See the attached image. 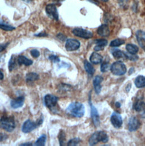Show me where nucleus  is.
Masks as SVG:
<instances>
[{
    "label": "nucleus",
    "instance_id": "nucleus-31",
    "mask_svg": "<svg viewBox=\"0 0 145 146\" xmlns=\"http://www.w3.org/2000/svg\"><path fill=\"white\" fill-rule=\"evenodd\" d=\"M110 67L111 66L109 65V64L108 62H103L102 65H101V67H100V70L103 73H106L109 70H110Z\"/></svg>",
    "mask_w": 145,
    "mask_h": 146
},
{
    "label": "nucleus",
    "instance_id": "nucleus-19",
    "mask_svg": "<svg viewBox=\"0 0 145 146\" xmlns=\"http://www.w3.org/2000/svg\"><path fill=\"white\" fill-rule=\"evenodd\" d=\"M90 60L91 62L94 64H99L102 62L103 60V57L99 53L94 52L91 55L90 57Z\"/></svg>",
    "mask_w": 145,
    "mask_h": 146
},
{
    "label": "nucleus",
    "instance_id": "nucleus-40",
    "mask_svg": "<svg viewBox=\"0 0 145 146\" xmlns=\"http://www.w3.org/2000/svg\"><path fill=\"white\" fill-rule=\"evenodd\" d=\"M3 77H4L3 74L0 70V80H2L3 79Z\"/></svg>",
    "mask_w": 145,
    "mask_h": 146
},
{
    "label": "nucleus",
    "instance_id": "nucleus-22",
    "mask_svg": "<svg viewBox=\"0 0 145 146\" xmlns=\"http://www.w3.org/2000/svg\"><path fill=\"white\" fill-rule=\"evenodd\" d=\"M136 86L138 88H143L145 87V77L143 75L138 76L134 82Z\"/></svg>",
    "mask_w": 145,
    "mask_h": 146
},
{
    "label": "nucleus",
    "instance_id": "nucleus-34",
    "mask_svg": "<svg viewBox=\"0 0 145 146\" xmlns=\"http://www.w3.org/2000/svg\"><path fill=\"white\" fill-rule=\"evenodd\" d=\"M30 53H31V56L34 58H38L40 56V52L37 49H32L30 51Z\"/></svg>",
    "mask_w": 145,
    "mask_h": 146
},
{
    "label": "nucleus",
    "instance_id": "nucleus-15",
    "mask_svg": "<svg viewBox=\"0 0 145 146\" xmlns=\"http://www.w3.org/2000/svg\"><path fill=\"white\" fill-rule=\"evenodd\" d=\"M136 37L140 46L145 51V33L142 30H138L136 33Z\"/></svg>",
    "mask_w": 145,
    "mask_h": 146
},
{
    "label": "nucleus",
    "instance_id": "nucleus-12",
    "mask_svg": "<svg viewBox=\"0 0 145 146\" xmlns=\"http://www.w3.org/2000/svg\"><path fill=\"white\" fill-rule=\"evenodd\" d=\"M141 126V122L138 118L135 117H131L128 123V129L130 131H134L137 130Z\"/></svg>",
    "mask_w": 145,
    "mask_h": 146
},
{
    "label": "nucleus",
    "instance_id": "nucleus-4",
    "mask_svg": "<svg viewBox=\"0 0 145 146\" xmlns=\"http://www.w3.org/2000/svg\"><path fill=\"white\" fill-rule=\"evenodd\" d=\"M43 122V115L36 122H33L30 119L26 121L22 127V130L25 133H29L34 130L38 126L41 125Z\"/></svg>",
    "mask_w": 145,
    "mask_h": 146
},
{
    "label": "nucleus",
    "instance_id": "nucleus-32",
    "mask_svg": "<svg viewBox=\"0 0 145 146\" xmlns=\"http://www.w3.org/2000/svg\"><path fill=\"white\" fill-rule=\"evenodd\" d=\"M80 142V139L78 138H75L72 139L70 140L67 145L68 146H76L78 144H79Z\"/></svg>",
    "mask_w": 145,
    "mask_h": 146
},
{
    "label": "nucleus",
    "instance_id": "nucleus-38",
    "mask_svg": "<svg viewBox=\"0 0 145 146\" xmlns=\"http://www.w3.org/2000/svg\"><path fill=\"white\" fill-rule=\"evenodd\" d=\"M35 36L37 37H45L48 36V34L45 32H41L37 34H35Z\"/></svg>",
    "mask_w": 145,
    "mask_h": 146
},
{
    "label": "nucleus",
    "instance_id": "nucleus-1",
    "mask_svg": "<svg viewBox=\"0 0 145 146\" xmlns=\"http://www.w3.org/2000/svg\"><path fill=\"white\" fill-rule=\"evenodd\" d=\"M66 111L69 115L78 118L83 117L85 112L84 106L79 102H73L70 104Z\"/></svg>",
    "mask_w": 145,
    "mask_h": 146
},
{
    "label": "nucleus",
    "instance_id": "nucleus-7",
    "mask_svg": "<svg viewBox=\"0 0 145 146\" xmlns=\"http://www.w3.org/2000/svg\"><path fill=\"white\" fill-rule=\"evenodd\" d=\"M72 33L76 36L85 39H89L93 36V34L91 31L81 28L74 29L72 30Z\"/></svg>",
    "mask_w": 145,
    "mask_h": 146
},
{
    "label": "nucleus",
    "instance_id": "nucleus-41",
    "mask_svg": "<svg viewBox=\"0 0 145 146\" xmlns=\"http://www.w3.org/2000/svg\"><path fill=\"white\" fill-rule=\"evenodd\" d=\"M115 106H116V107L117 108H120V107H121V104H120V103H118V102L116 103Z\"/></svg>",
    "mask_w": 145,
    "mask_h": 146
},
{
    "label": "nucleus",
    "instance_id": "nucleus-10",
    "mask_svg": "<svg viewBox=\"0 0 145 146\" xmlns=\"http://www.w3.org/2000/svg\"><path fill=\"white\" fill-rule=\"evenodd\" d=\"M110 121L112 125L115 128H120L122 125V119L121 115L117 113V112H113L111 117H110Z\"/></svg>",
    "mask_w": 145,
    "mask_h": 146
},
{
    "label": "nucleus",
    "instance_id": "nucleus-17",
    "mask_svg": "<svg viewBox=\"0 0 145 146\" xmlns=\"http://www.w3.org/2000/svg\"><path fill=\"white\" fill-rule=\"evenodd\" d=\"M97 33L100 36H108L109 35V33H110L108 26L106 25V24H103V25H101L98 29Z\"/></svg>",
    "mask_w": 145,
    "mask_h": 146
},
{
    "label": "nucleus",
    "instance_id": "nucleus-23",
    "mask_svg": "<svg viewBox=\"0 0 145 146\" xmlns=\"http://www.w3.org/2000/svg\"><path fill=\"white\" fill-rule=\"evenodd\" d=\"M126 49L131 54H136L139 50L138 47L137 45L132 44H127L126 45Z\"/></svg>",
    "mask_w": 145,
    "mask_h": 146
},
{
    "label": "nucleus",
    "instance_id": "nucleus-29",
    "mask_svg": "<svg viewBox=\"0 0 145 146\" xmlns=\"http://www.w3.org/2000/svg\"><path fill=\"white\" fill-rule=\"evenodd\" d=\"M125 43V41L120 39V38H117L114 40H112L110 43V46L112 47H116L119 46Z\"/></svg>",
    "mask_w": 145,
    "mask_h": 146
},
{
    "label": "nucleus",
    "instance_id": "nucleus-5",
    "mask_svg": "<svg viewBox=\"0 0 145 146\" xmlns=\"http://www.w3.org/2000/svg\"><path fill=\"white\" fill-rule=\"evenodd\" d=\"M110 70L113 74L120 76L126 73V68L122 62L117 61L111 65Z\"/></svg>",
    "mask_w": 145,
    "mask_h": 146
},
{
    "label": "nucleus",
    "instance_id": "nucleus-43",
    "mask_svg": "<svg viewBox=\"0 0 145 146\" xmlns=\"http://www.w3.org/2000/svg\"><path fill=\"white\" fill-rule=\"evenodd\" d=\"M90 1H92V2H94V3H95V4H97V5L98 4V3L96 2V1H95V0H90Z\"/></svg>",
    "mask_w": 145,
    "mask_h": 146
},
{
    "label": "nucleus",
    "instance_id": "nucleus-25",
    "mask_svg": "<svg viewBox=\"0 0 145 146\" xmlns=\"http://www.w3.org/2000/svg\"><path fill=\"white\" fill-rule=\"evenodd\" d=\"M17 59L16 58V56L15 55H12V56L10 58V60L9 62V65L8 68L9 72H12L13 70H14L17 67Z\"/></svg>",
    "mask_w": 145,
    "mask_h": 146
},
{
    "label": "nucleus",
    "instance_id": "nucleus-26",
    "mask_svg": "<svg viewBox=\"0 0 145 146\" xmlns=\"http://www.w3.org/2000/svg\"><path fill=\"white\" fill-rule=\"evenodd\" d=\"M0 29L6 31H11L15 29V27L9 25L3 21H0Z\"/></svg>",
    "mask_w": 145,
    "mask_h": 146
},
{
    "label": "nucleus",
    "instance_id": "nucleus-9",
    "mask_svg": "<svg viewBox=\"0 0 145 146\" xmlns=\"http://www.w3.org/2000/svg\"><path fill=\"white\" fill-rule=\"evenodd\" d=\"M80 42L73 38L68 39L65 44V48L68 51H74L78 49L80 47Z\"/></svg>",
    "mask_w": 145,
    "mask_h": 146
},
{
    "label": "nucleus",
    "instance_id": "nucleus-28",
    "mask_svg": "<svg viewBox=\"0 0 145 146\" xmlns=\"http://www.w3.org/2000/svg\"><path fill=\"white\" fill-rule=\"evenodd\" d=\"M46 139H47L46 135H42L36 141V142H35V146H45V142H46Z\"/></svg>",
    "mask_w": 145,
    "mask_h": 146
},
{
    "label": "nucleus",
    "instance_id": "nucleus-20",
    "mask_svg": "<svg viewBox=\"0 0 145 146\" xmlns=\"http://www.w3.org/2000/svg\"><path fill=\"white\" fill-rule=\"evenodd\" d=\"M112 54H113V56L114 57V58H116L117 60L122 59L123 60H126L128 59V55L120 50L116 49V50H114Z\"/></svg>",
    "mask_w": 145,
    "mask_h": 146
},
{
    "label": "nucleus",
    "instance_id": "nucleus-30",
    "mask_svg": "<svg viewBox=\"0 0 145 146\" xmlns=\"http://www.w3.org/2000/svg\"><path fill=\"white\" fill-rule=\"evenodd\" d=\"M145 107V103L143 102L138 101L135 104H134V110L137 111H141L142 110H144Z\"/></svg>",
    "mask_w": 145,
    "mask_h": 146
},
{
    "label": "nucleus",
    "instance_id": "nucleus-37",
    "mask_svg": "<svg viewBox=\"0 0 145 146\" xmlns=\"http://www.w3.org/2000/svg\"><path fill=\"white\" fill-rule=\"evenodd\" d=\"M57 37L58 38H59L61 41H64L67 38V37L65 36L64 35H63V34H61V33L57 35Z\"/></svg>",
    "mask_w": 145,
    "mask_h": 146
},
{
    "label": "nucleus",
    "instance_id": "nucleus-2",
    "mask_svg": "<svg viewBox=\"0 0 145 146\" xmlns=\"http://www.w3.org/2000/svg\"><path fill=\"white\" fill-rule=\"evenodd\" d=\"M15 127L14 118L12 116H3L0 119V128L8 132L13 131Z\"/></svg>",
    "mask_w": 145,
    "mask_h": 146
},
{
    "label": "nucleus",
    "instance_id": "nucleus-35",
    "mask_svg": "<svg viewBox=\"0 0 145 146\" xmlns=\"http://www.w3.org/2000/svg\"><path fill=\"white\" fill-rule=\"evenodd\" d=\"M9 44V42L0 44V52L3 51V50L7 47V46H8Z\"/></svg>",
    "mask_w": 145,
    "mask_h": 146
},
{
    "label": "nucleus",
    "instance_id": "nucleus-13",
    "mask_svg": "<svg viewBox=\"0 0 145 146\" xmlns=\"http://www.w3.org/2000/svg\"><path fill=\"white\" fill-rule=\"evenodd\" d=\"M103 80V77L101 76H96L93 80V84L95 89V91L96 94H99L101 92L102 86L101 83Z\"/></svg>",
    "mask_w": 145,
    "mask_h": 146
},
{
    "label": "nucleus",
    "instance_id": "nucleus-33",
    "mask_svg": "<svg viewBox=\"0 0 145 146\" xmlns=\"http://www.w3.org/2000/svg\"><path fill=\"white\" fill-rule=\"evenodd\" d=\"M49 60L52 61V62H55V63H58L60 61V60L59 58V57L56 55H54V54H52L51 56H49L48 57Z\"/></svg>",
    "mask_w": 145,
    "mask_h": 146
},
{
    "label": "nucleus",
    "instance_id": "nucleus-44",
    "mask_svg": "<svg viewBox=\"0 0 145 146\" xmlns=\"http://www.w3.org/2000/svg\"><path fill=\"white\" fill-rule=\"evenodd\" d=\"M101 1H102L103 2H107L108 0H101Z\"/></svg>",
    "mask_w": 145,
    "mask_h": 146
},
{
    "label": "nucleus",
    "instance_id": "nucleus-16",
    "mask_svg": "<svg viewBox=\"0 0 145 146\" xmlns=\"http://www.w3.org/2000/svg\"><path fill=\"white\" fill-rule=\"evenodd\" d=\"M95 43L96 45L94 47V50L95 51L103 50L106 46L108 44L107 40L105 39H98L95 40Z\"/></svg>",
    "mask_w": 145,
    "mask_h": 146
},
{
    "label": "nucleus",
    "instance_id": "nucleus-18",
    "mask_svg": "<svg viewBox=\"0 0 145 146\" xmlns=\"http://www.w3.org/2000/svg\"><path fill=\"white\" fill-rule=\"evenodd\" d=\"M17 61H18V64L19 65H23L26 66H31L33 64V61L32 60L29 59L28 58H27L24 56H19L17 58Z\"/></svg>",
    "mask_w": 145,
    "mask_h": 146
},
{
    "label": "nucleus",
    "instance_id": "nucleus-6",
    "mask_svg": "<svg viewBox=\"0 0 145 146\" xmlns=\"http://www.w3.org/2000/svg\"><path fill=\"white\" fill-rule=\"evenodd\" d=\"M59 98L53 95H47L44 97V102L45 106L51 110L54 111L56 109Z\"/></svg>",
    "mask_w": 145,
    "mask_h": 146
},
{
    "label": "nucleus",
    "instance_id": "nucleus-27",
    "mask_svg": "<svg viewBox=\"0 0 145 146\" xmlns=\"http://www.w3.org/2000/svg\"><path fill=\"white\" fill-rule=\"evenodd\" d=\"M59 143L60 146H64L66 141V134L63 130H60L58 135Z\"/></svg>",
    "mask_w": 145,
    "mask_h": 146
},
{
    "label": "nucleus",
    "instance_id": "nucleus-36",
    "mask_svg": "<svg viewBox=\"0 0 145 146\" xmlns=\"http://www.w3.org/2000/svg\"><path fill=\"white\" fill-rule=\"evenodd\" d=\"M7 138V135L6 134L0 133V142H2L3 141L6 139Z\"/></svg>",
    "mask_w": 145,
    "mask_h": 146
},
{
    "label": "nucleus",
    "instance_id": "nucleus-14",
    "mask_svg": "<svg viewBox=\"0 0 145 146\" xmlns=\"http://www.w3.org/2000/svg\"><path fill=\"white\" fill-rule=\"evenodd\" d=\"M25 102V97L19 96L15 99H13L10 102V106L13 109H17L22 107Z\"/></svg>",
    "mask_w": 145,
    "mask_h": 146
},
{
    "label": "nucleus",
    "instance_id": "nucleus-42",
    "mask_svg": "<svg viewBox=\"0 0 145 146\" xmlns=\"http://www.w3.org/2000/svg\"><path fill=\"white\" fill-rule=\"evenodd\" d=\"M22 1H25V2H27V3H30V2H31V1H33V0H22Z\"/></svg>",
    "mask_w": 145,
    "mask_h": 146
},
{
    "label": "nucleus",
    "instance_id": "nucleus-11",
    "mask_svg": "<svg viewBox=\"0 0 145 146\" xmlns=\"http://www.w3.org/2000/svg\"><path fill=\"white\" fill-rule=\"evenodd\" d=\"M89 103L91 107V115L93 123L95 126L98 127L100 125V117L98 114V111L96 110V108L91 103L90 100Z\"/></svg>",
    "mask_w": 145,
    "mask_h": 146
},
{
    "label": "nucleus",
    "instance_id": "nucleus-21",
    "mask_svg": "<svg viewBox=\"0 0 145 146\" xmlns=\"http://www.w3.org/2000/svg\"><path fill=\"white\" fill-rule=\"evenodd\" d=\"M39 78V75L35 73H29L26 76V80L27 83H31L34 82Z\"/></svg>",
    "mask_w": 145,
    "mask_h": 146
},
{
    "label": "nucleus",
    "instance_id": "nucleus-3",
    "mask_svg": "<svg viewBox=\"0 0 145 146\" xmlns=\"http://www.w3.org/2000/svg\"><path fill=\"white\" fill-rule=\"evenodd\" d=\"M108 141V137L106 133L103 131H98L94 133L89 139V145L94 146L99 142L106 143Z\"/></svg>",
    "mask_w": 145,
    "mask_h": 146
},
{
    "label": "nucleus",
    "instance_id": "nucleus-39",
    "mask_svg": "<svg viewBox=\"0 0 145 146\" xmlns=\"http://www.w3.org/2000/svg\"><path fill=\"white\" fill-rule=\"evenodd\" d=\"M21 146H33V144L31 143H23V144H22Z\"/></svg>",
    "mask_w": 145,
    "mask_h": 146
},
{
    "label": "nucleus",
    "instance_id": "nucleus-24",
    "mask_svg": "<svg viewBox=\"0 0 145 146\" xmlns=\"http://www.w3.org/2000/svg\"><path fill=\"white\" fill-rule=\"evenodd\" d=\"M84 66L85 70L86 71L87 73H88V75H90V76H92L94 74V73L95 72L94 68L90 62H88L86 60L84 61Z\"/></svg>",
    "mask_w": 145,
    "mask_h": 146
},
{
    "label": "nucleus",
    "instance_id": "nucleus-8",
    "mask_svg": "<svg viewBox=\"0 0 145 146\" xmlns=\"http://www.w3.org/2000/svg\"><path fill=\"white\" fill-rule=\"evenodd\" d=\"M45 12L51 19L55 21L59 20V13L55 5L52 3L47 5L45 7Z\"/></svg>",
    "mask_w": 145,
    "mask_h": 146
}]
</instances>
